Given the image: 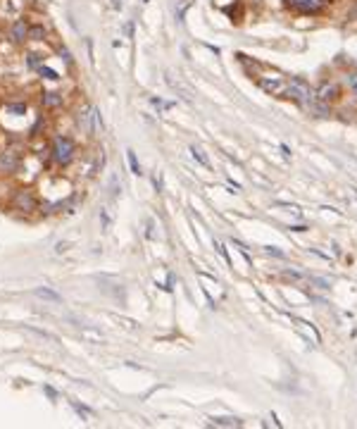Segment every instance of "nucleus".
<instances>
[{
  "label": "nucleus",
  "instance_id": "1",
  "mask_svg": "<svg viewBox=\"0 0 357 429\" xmlns=\"http://www.w3.org/2000/svg\"><path fill=\"white\" fill-rule=\"evenodd\" d=\"M74 143H72V139H64V136H60V139H55V143H53V158L60 162V165H69L72 160H74Z\"/></svg>",
  "mask_w": 357,
  "mask_h": 429
},
{
  "label": "nucleus",
  "instance_id": "2",
  "mask_svg": "<svg viewBox=\"0 0 357 429\" xmlns=\"http://www.w3.org/2000/svg\"><path fill=\"white\" fill-rule=\"evenodd\" d=\"M283 93H286L288 98H293V100H298V103H307L309 98H312V91H309V86L305 81H300V79H293V81L286 83Z\"/></svg>",
  "mask_w": 357,
  "mask_h": 429
},
{
  "label": "nucleus",
  "instance_id": "3",
  "mask_svg": "<svg viewBox=\"0 0 357 429\" xmlns=\"http://www.w3.org/2000/svg\"><path fill=\"white\" fill-rule=\"evenodd\" d=\"M288 5L298 12H305V14H312V12H319L324 5H326V0H288Z\"/></svg>",
  "mask_w": 357,
  "mask_h": 429
},
{
  "label": "nucleus",
  "instance_id": "4",
  "mask_svg": "<svg viewBox=\"0 0 357 429\" xmlns=\"http://www.w3.org/2000/svg\"><path fill=\"white\" fill-rule=\"evenodd\" d=\"M12 203H14V208H19V210H36V205H38V201H36V196L31 191H17Z\"/></svg>",
  "mask_w": 357,
  "mask_h": 429
},
{
  "label": "nucleus",
  "instance_id": "5",
  "mask_svg": "<svg viewBox=\"0 0 357 429\" xmlns=\"http://www.w3.org/2000/svg\"><path fill=\"white\" fill-rule=\"evenodd\" d=\"M317 98L322 100V103H329V100H336L338 98V86L331 81H324L319 89H317Z\"/></svg>",
  "mask_w": 357,
  "mask_h": 429
},
{
  "label": "nucleus",
  "instance_id": "6",
  "mask_svg": "<svg viewBox=\"0 0 357 429\" xmlns=\"http://www.w3.org/2000/svg\"><path fill=\"white\" fill-rule=\"evenodd\" d=\"M19 167V155L12 151H7L0 155V172H14Z\"/></svg>",
  "mask_w": 357,
  "mask_h": 429
},
{
  "label": "nucleus",
  "instance_id": "7",
  "mask_svg": "<svg viewBox=\"0 0 357 429\" xmlns=\"http://www.w3.org/2000/svg\"><path fill=\"white\" fill-rule=\"evenodd\" d=\"M10 36H12V41L14 43H21L24 38L29 36V27H27V22L24 19H17L12 24V31H10Z\"/></svg>",
  "mask_w": 357,
  "mask_h": 429
},
{
  "label": "nucleus",
  "instance_id": "8",
  "mask_svg": "<svg viewBox=\"0 0 357 429\" xmlns=\"http://www.w3.org/2000/svg\"><path fill=\"white\" fill-rule=\"evenodd\" d=\"M34 296L36 298H41V301H50V303H62V296L57 293V291H53V289H34Z\"/></svg>",
  "mask_w": 357,
  "mask_h": 429
},
{
  "label": "nucleus",
  "instance_id": "9",
  "mask_svg": "<svg viewBox=\"0 0 357 429\" xmlns=\"http://www.w3.org/2000/svg\"><path fill=\"white\" fill-rule=\"evenodd\" d=\"M60 103H62L60 93H53V91H48V93H43V105H46V108H57Z\"/></svg>",
  "mask_w": 357,
  "mask_h": 429
},
{
  "label": "nucleus",
  "instance_id": "10",
  "mask_svg": "<svg viewBox=\"0 0 357 429\" xmlns=\"http://www.w3.org/2000/svg\"><path fill=\"white\" fill-rule=\"evenodd\" d=\"M212 424H217V427H240V420H236V417H214Z\"/></svg>",
  "mask_w": 357,
  "mask_h": 429
},
{
  "label": "nucleus",
  "instance_id": "11",
  "mask_svg": "<svg viewBox=\"0 0 357 429\" xmlns=\"http://www.w3.org/2000/svg\"><path fill=\"white\" fill-rule=\"evenodd\" d=\"M126 158H129V165H131V172L133 174H141V167H138V160H136V153L129 151L126 153Z\"/></svg>",
  "mask_w": 357,
  "mask_h": 429
},
{
  "label": "nucleus",
  "instance_id": "12",
  "mask_svg": "<svg viewBox=\"0 0 357 429\" xmlns=\"http://www.w3.org/2000/svg\"><path fill=\"white\" fill-rule=\"evenodd\" d=\"M191 153H193V158L198 160L200 165H205V167H210V162H207V158H205V153L200 151V148H191Z\"/></svg>",
  "mask_w": 357,
  "mask_h": 429
},
{
  "label": "nucleus",
  "instance_id": "13",
  "mask_svg": "<svg viewBox=\"0 0 357 429\" xmlns=\"http://www.w3.org/2000/svg\"><path fill=\"white\" fill-rule=\"evenodd\" d=\"M43 34H46V29H43V27L29 29V36H31V38H36V41H38V38H43Z\"/></svg>",
  "mask_w": 357,
  "mask_h": 429
},
{
  "label": "nucleus",
  "instance_id": "14",
  "mask_svg": "<svg viewBox=\"0 0 357 429\" xmlns=\"http://www.w3.org/2000/svg\"><path fill=\"white\" fill-rule=\"evenodd\" d=\"M309 112H317L315 117H326V108L324 105H309Z\"/></svg>",
  "mask_w": 357,
  "mask_h": 429
},
{
  "label": "nucleus",
  "instance_id": "15",
  "mask_svg": "<svg viewBox=\"0 0 357 429\" xmlns=\"http://www.w3.org/2000/svg\"><path fill=\"white\" fill-rule=\"evenodd\" d=\"M41 74L46 76V79H53V81H55V79H60V76H57V72L55 70H48V67H41Z\"/></svg>",
  "mask_w": 357,
  "mask_h": 429
},
{
  "label": "nucleus",
  "instance_id": "16",
  "mask_svg": "<svg viewBox=\"0 0 357 429\" xmlns=\"http://www.w3.org/2000/svg\"><path fill=\"white\" fill-rule=\"evenodd\" d=\"M348 86H350L352 93L357 96V74H350V76H348Z\"/></svg>",
  "mask_w": 357,
  "mask_h": 429
},
{
  "label": "nucleus",
  "instance_id": "17",
  "mask_svg": "<svg viewBox=\"0 0 357 429\" xmlns=\"http://www.w3.org/2000/svg\"><path fill=\"white\" fill-rule=\"evenodd\" d=\"M100 222H103V229L110 227V214H107V210H103V212H100Z\"/></svg>",
  "mask_w": 357,
  "mask_h": 429
},
{
  "label": "nucleus",
  "instance_id": "18",
  "mask_svg": "<svg viewBox=\"0 0 357 429\" xmlns=\"http://www.w3.org/2000/svg\"><path fill=\"white\" fill-rule=\"evenodd\" d=\"M296 325H302V327H305V322H302V319H296ZM307 332H309V336H312V339H315L317 344H319V334L312 332V329H307Z\"/></svg>",
  "mask_w": 357,
  "mask_h": 429
},
{
  "label": "nucleus",
  "instance_id": "19",
  "mask_svg": "<svg viewBox=\"0 0 357 429\" xmlns=\"http://www.w3.org/2000/svg\"><path fill=\"white\" fill-rule=\"evenodd\" d=\"M27 108L24 105H10V112H24Z\"/></svg>",
  "mask_w": 357,
  "mask_h": 429
},
{
  "label": "nucleus",
  "instance_id": "20",
  "mask_svg": "<svg viewBox=\"0 0 357 429\" xmlns=\"http://www.w3.org/2000/svg\"><path fill=\"white\" fill-rule=\"evenodd\" d=\"M60 55H62V60H67V62H72V57H69V50H64V48H62V50H60Z\"/></svg>",
  "mask_w": 357,
  "mask_h": 429
}]
</instances>
